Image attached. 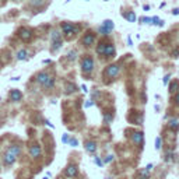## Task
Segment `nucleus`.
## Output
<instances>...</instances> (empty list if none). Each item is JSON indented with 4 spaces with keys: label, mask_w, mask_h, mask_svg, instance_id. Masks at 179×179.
I'll return each instance as SVG.
<instances>
[{
    "label": "nucleus",
    "mask_w": 179,
    "mask_h": 179,
    "mask_svg": "<svg viewBox=\"0 0 179 179\" xmlns=\"http://www.w3.org/2000/svg\"><path fill=\"white\" fill-rule=\"evenodd\" d=\"M94 70V59L90 56H85L81 60V71L83 74H90Z\"/></svg>",
    "instance_id": "obj_1"
},
{
    "label": "nucleus",
    "mask_w": 179,
    "mask_h": 179,
    "mask_svg": "<svg viewBox=\"0 0 179 179\" xmlns=\"http://www.w3.org/2000/svg\"><path fill=\"white\" fill-rule=\"evenodd\" d=\"M62 31L66 35H74L80 31V25H73L71 22H62Z\"/></svg>",
    "instance_id": "obj_2"
},
{
    "label": "nucleus",
    "mask_w": 179,
    "mask_h": 179,
    "mask_svg": "<svg viewBox=\"0 0 179 179\" xmlns=\"http://www.w3.org/2000/svg\"><path fill=\"white\" fill-rule=\"evenodd\" d=\"M52 51L55 52L62 46V35L58 31H52Z\"/></svg>",
    "instance_id": "obj_3"
},
{
    "label": "nucleus",
    "mask_w": 179,
    "mask_h": 179,
    "mask_svg": "<svg viewBox=\"0 0 179 179\" xmlns=\"http://www.w3.org/2000/svg\"><path fill=\"white\" fill-rule=\"evenodd\" d=\"M119 71H120V67H119L118 64H109L105 70V76L109 77V79H115L119 74Z\"/></svg>",
    "instance_id": "obj_4"
},
{
    "label": "nucleus",
    "mask_w": 179,
    "mask_h": 179,
    "mask_svg": "<svg viewBox=\"0 0 179 179\" xmlns=\"http://www.w3.org/2000/svg\"><path fill=\"white\" fill-rule=\"evenodd\" d=\"M113 21H111V20H105V21L102 22V25L100 27V32L102 34V35H109V32L113 30Z\"/></svg>",
    "instance_id": "obj_5"
},
{
    "label": "nucleus",
    "mask_w": 179,
    "mask_h": 179,
    "mask_svg": "<svg viewBox=\"0 0 179 179\" xmlns=\"http://www.w3.org/2000/svg\"><path fill=\"white\" fill-rule=\"evenodd\" d=\"M94 42H95V34L92 32V31H88V32L84 35V38H83V45L91 46Z\"/></svg>",
    "instance_id": "obj_6"
},
{
    "label": "nucleus",
    "mask_w": 179,
    "mask_h": 179,
    "mask_svg": "<svg viewBox=\"0 0 179 179\" xmlns=\"http://www.w3.org/2000/svg\"><path fill=\"white\" fill-rule=\"evenodd\" d=\"M18 37L21 38L24 42H28V41L32 38V31H31L30 28H21V30L18 31Z\"/></svg>",
    "instance_id": "obj_7"
},
{
    "label": "nucleus",
    "mask_w": 179,
    "mask_h": 179,
    "mask_svg": "<svg viewBox=\"0 0 179 179\" xmlns=\"http://www.w3.org/2000/svg\"><path fill=\"white\" fill-rule=\"evenodd\" d=\"M77 173H79V168L74 164H70L69 167L66 168V171H64V175H66L67 178H74V176H77Z\"/></svg>",
    "instance_id": "obj_8"
},
{
    "label": "nucleus",
    "mask_w": 179,
    "mask_h": 179,
    "mask_svg": "<svg viewBox=\"0 0 179 179\" xmlns=\"http://www.w3.org/2000/svg\"><path fill=\"white\" fill-rule=\"evenodd\" d=\"M15 158H17V155H14L11 151H9L7 150L6 154H4V165H13L14 164Z\"/></svg>",
    "instance_id": "obj_9"
},
{
    "label": "nucleus",
    "mask_w": 179,
    "mask_h": 179,
    "mask_svg": "<svg viewBox=\"0 0 179 179\" xmlns=\"http://www.w3.org/2000/svg\"><path fill=\"white\" fill-rule=\"evenodd\" d=\"M116 53V49L115 46L112 45V43H106V48H105V53H104V56L105 58H113Z\"/></svg>",
    "instance_id": "obj_10"
},
{
    "label": "nucleus",
    "mask_w": 179,
    "mask_h": 179,
    "mask_svg": "<svg viewBox=\"0 0 179 179\" xmlns=\"http://www.w3.org/2000/svg\"><path fill=\"white\" fill-rule=\"evenodd\" d=\"M143 139H144V134H143L141 132H136V133H133V136H132L133 143H136L137 146H140V147H141V144H143Z\"/></svg>",
    "instance_id": "obj_11"
},
{
    "label": "nucleus",
    "mask_w": 179,
    "mask_h": 179,
    "mask_svg": "<svg viewBox=\"0 0 179 179\" xmlns=\"http://www.w3.org/2000/svg\"><path fill=\"white\" fill-rule=\"evenodd\" d=\"M21 98H22V94L18 90H11V92H10V100H11L13 102H17V101H20Z\"/></svg>",
    "instance_id": "obj_12"
},
{
    "label": "nucleus",
    "mask_w": 179,
    "mask_h": 179,
    "mask_svg": "<svg viewBox=\"0 0 179 179\" xmlns=\"http://www.w3.org/2000/svg\"><path fill=\"white\" fill-rule=\"evenodd\" d=\"M49 79H51V76H49L48 73H45V71H42V73H39V74L37 76V81L39 83V84H42V85L45 84V83L48 81Z\"/></svg>",
    "instance_id": "obj_13"
},
{
    "label": "nucleus",
    "mask_w": 179,
    "mask_h": 179,
    "mask_svg": "<svg viewBox=\"0 0 179 179\" xmlns=\"http://www.w3.org/2000/svg\"><path fill=\"white\" fill-rule=\"evenodd\" d=\"M30 154L32 158H38L41 155V147L39 146H32L30 148Z\"/></svg>",
    "instance_id": "obj_14"
},
{
    "label": "nucleus",
    "mask_w": 179,
    "mask_h": 179,
    "mask_svg": "<svg viewBox=\"0 0 179 179\" xmlns=\"http://www.w3.org/2000/svg\"><path fill=\"white\" fill-rule=\"evenodd\" d=\"M85 150L92 154V153H95V150H97V144H95L94 141H87L85 143Z\"/></svg>",
    "instance_id": "obj_15"
},
{
    "label": "nucleus",
    "mask_w": 179,
    "mask_h": 179,
    "mask_svg": "<svg viewBox=\"0 0 179 179\" xmlns=\"http://www.w3.org/2000/svg\"><path fill=\"white\" fill-rule=\"evenodd\" d=\"M122 15H123L124 18L128 20V21H130V22H134L136 21V14H134V11H130V13H122Z\"/></svg>",
    "instance_id": "obj_16"
},
{
    "label": "nucleus",
    "mask_w": 179,
    "mask_h": 179,
    "mask_svg": "<svg viewBox=\"0 0 179 179\" xmlns=\"http://www.w3.org/2000/svg\"><path fill=\"white\" fill-rule=\"evenodd\" d=\"M9 151H11L14 155H17V157H18L20 153H21V147H20L18 144H14V146H10L9 147Z\"/></svg>",
    "instance_id": "obj_17"
},
{
    "label": "nucleus",
    "mask_w": 179,
    "mask_h": 179,
    "mask_svg": "<svg viewBox=\"0 0 179 179\" xmlns=\"http://www.w3.org/2000/svg\"><path fill=\"white\" fill-rule=\"evenodd\" d=\"M105 48H106V42H100V43H98V46H97V53H98V55L104 56V53H105Z\"/></svg>",
    "instance_id": "obj_18"
},
{
    "label": "nucleus",
    "mask_w": 179,
    "mask_h": 179,
    "mask_svg": "<svg viewBox=\"0 0 179 179\" xmlns=\"http://www.w3.org/2000/svg\"><path fill=\"white\" fill-rule=\"evenodd\" d=\"M46 3V0H30V4L32 7H42Z\"/></svg>",
    "instance_id": "obj_19"
},
{
    "label": "nucleus",
    "mask_w": 179,
    "mask_h": 179,
    "mask_svg": "<svg viewBox=\"0 0 179 179\" xmlns=\"http://www.w3.org/2000/svg\"><path fill=\"white\" fill-rule=\"evenodd\" d=\"M76 90H77V87L73 83H66V92L67 94H71V92H74Z\"/></svg>",
    "instance_id": "obj_20"
},
{
    "label": "nucleus",
    "mask_w": 179,
    "mask_h": 179,
    "mask_svg": "<svg viewBox=\"0 0 179 179\" xmlns=\"http://www.w3.org/2000/svg\"><path fill=\"white\" fill-rule=\"evenodd\" d=\"M168 126H169V129H172V130H178V129H179V122L176 120V119H172V120H169Z\"/></svg>",
    "instance_id": "obj_21"
},
{
    "label": "nucleus",
    "mask_w": 179,
    "mask_h": 179,
    "mask_svg": "<svg viewBox=\"0 0 179 179\" xmlns=\"http://www.w3.org/2000/svg\"><path fill=\"white\" fill-rule=\"evenodd\" d=\"M178 88H179V81H178V80H175V81L171 83V85H169V91L171 92L178 91Z\"/></svg>",
    "instance_id": "obj_22"
},
{
    "label": "nucleus",
    "mask_w": 179,
    "mask_h": 179,
    "mask_svg": "<svg viewBox=\"0 0 179 179\" xmlns=\"http://www.w3.org/2000/svg\"><path fill=\"white\" fill-rule=\"evenodd\" d=\"M27 51H25V49H21V51L18 52V53H17V59H18V60H24V59H27Z\"/></svg>",
    "instance_id": "obj_23"
},
{
    "label": "nucleus",
    "mask_w": 179,
    "mask_h": 179,
    "mask_svg": "<svg viewBox=\"0 0 179 179\" xmlns=\"http://www.w3.org/2000/svg\"><path fill=\"white\" fill-rule=\"evenodd\" d=\"M53 84H55V79H53V77H51V79H49L48 81L43 84V87H45V88H52V87H53Z\"/></svg>",
    "instance_id": "obj_24"
},
{
    "label": "nucleus",
    "mask_w": 179,
    "mask_h": 179,
    "mask_svg": "<svg viewBox=\"0 0 179 179\" xmlns=\"http://www.w3.org/2000/svg\"><path fill=\"white\" fill-rule=\"evenodd\" d=\"M161 143H162V139H161V137H157V139H155V148L157 150H161Z\"/></svg>",
    "instance_id": "obj_25"
},
{
    "label": "nucleus",
    "mask_w": 179,
    "mask_h": 179,
    "mask_svg": "<svg viewBox=\"0 0 179 179\" xmlns=\"http://www.w3.org/2000/svg\"><path fill=\"white\" fill-rule=\"evenodd\" d=\"M140 21L144 22V24H151L153 18H148V17H141V18H140Z\"/></svg>",
    "instance_id": "obj_26"
},
{
    "label": "nucleus",
    "mask_w": 179,
    "mask_h": 179,
    "mask_svg": "<svg viewBox=\"0 0 179 179\" xmlns=\"http://www.w3.org/2000/svg\"><path fill=\"white\" fill-rule=\"evenodd\" d=\"M76 55H77V52H76V51H71V52H70V53H69V55H67V56H69V59H70V60H74V59H76Z\"/></svg>",
    "instance_id": "obj_27"
},
{
    "label": "nucleus",
    "mask_w": 179,
    "mask_h": 179,
    "mask_svg": "<svg viewBox=\"0 0 179 179\" xmlns=\"http://www.w3.org/2000/svg\"><path fill=\"white\" fill-rule=\"evenodd\" d=\"M95 164H97V165H100V167H102V165H104V161L101 160V158L95 157Z\"/></svg>",
    "instance_id": "obj_28"
},
{
    "label": "nucleus",
    "mask_w": 179,
    "mask_h": 179,
    "mask_svg": "<svg viewBox=\"0 0 179 179\" xmlns=\"http://www.w3.org/2000/svg\"><path fill=\"white\" fill-rule=\"evenodd\" d=\"M112 120V115H105V123H109Z\"/></svg>",
    "instance_id": "obj_29"
},
{
    "label": "nucleus",
    "mask_w": 179,
    "mask_h": 179,
    "mask_svg": "<svg viewBox=\"0 0 179 179\" xmlns=\"http://www.w3.org/2000/svg\"><path fill=\"white\" fill-rule=\"evenodd\" d=\"M70 144H71L73 147H76L77 146V140L76 139H71V140H70Z\"/></svg>",
    "instance_id": "obj_30"
},
{
    "label": "nucleus",
    "mask_w": 179,
    "mask_h": 179,
    "mask_svg": "<svg viewBox=\"0 0 179 179\" xmlns=\"http://www.w3.org/2000/svg\"><path fill=\"white\" fill-rule=\"evenodd\" d=\"M169 77H171L169 74H168V76H165V77H164V84H167V83L169 81Z\"/></svg>",
    "instance_id": "obj_31"
},
{
    "label": "nucleus",
    "mask_w": 179,
    "mask_h": 179,
    "mask_svg": "<svg viewBox=\"0 0 179 179\" xmlns=\"http://www.w3.org/2000/svg\"><path fill=\"white\" fill-rule=\"evenodd\" d=\"M62 140H63V143H67V141H69V136H67V134H64Z\"/></svg>",
    "instance_id": "obj_32"
},
{
    "label": "nucleus",
    "mask_w": 179,
    "mask_h": 179,
    "mask_svg": "<svg viewBox=\"0 0 179 179\" xmlns=\"http://www.w3.org/2000/svg\"><path fill=\"white\" fill-rule=\"evenodd\" d=\"M172 55H173V58H178V56H179V49H176V51L173 52Z\"/></svg>",
    "instance_id": "obj_33"
},
{
    "label": "nucleus",
    "mask_w": 179,
    "mask_h": 179,
    "mask_svg": "<svg viewBox=\"0 0 179 179\" xmlns=\"http://www.w3.org/2000/svg\"><path fill=\"white\" fill-rule=\"evenodd\" d=\"M111 160H113V155H108V157H106V160H105V161H106V162H109Z\"/></svg>",
    "instance_id": "obj_34"
},
{
    "label": "nucleus",
    "mask_w": 179,
    "mask_h": 179,
    "mask_svg": "<svg viewBox=\"0 0 179 179\" xmlns=\"http://www.w3.org/2000/svg\"><path fill=\"white\" fill-rule=\"evenodd\" d=\"M172 14H173V15H178V14H179V10H178V9H175V10L172 11Z\"/></svg>",
    "instance_id": "obj_35"
},
{
    "label": "nucleus",
    "mask_w": 179,
    "mask_h": 179,
    "mask_svg": "<svg viewBox=\"0 0 179 179\" xmlns=\"http://www.w3.org/2000/svg\"><path fill=\"white\" fill-rule=\"evenodd\" d=\"M175 101H176V104H178V105H179V92H178V94H176V97H175Z\"/></svg>",
    "instance_id": "obj_36"
},
{
    "label": "nucleus",
    "mask_w": 179,
    "mask_h": 179,
    "mask_svg": "<svg viewBox=\"0 0 179 179\" xmlns=\"http://www.w3.org/2000/svg\"><path fill=\"white\" fill-rule=\"evenodd\" d=\"M92 104H94V102H87V104H85V106H87V108H88V106H91Z\"/></svg>",
    "instance_id": "obj_37"
},
{
    "label": "nucleus",
    "mask_w": 179,
    "mask_h": 179,
    "mask_svg": "<svg viewBox=\"0 0 179 179\" xmlns=\"http://www.w3.org/2000/svg\"><path fill=\"white\" fill-rule=\"evenodd\" d=\"M106 179H112V178H111V176H108V178H106Z\"/></svg>",
    "instance_id": "obj_38"
},
{
    "label": "nucleus",
    "mask_w": 179,
    "mask_h": 179,
    "mask_svg": "<svg viewBox=\"0 0 179 179\" xmlns=\"http://www.w3.org/2000/svg\"><path fill=\"white\" fill-rule=\"evenodd\" d=\"M0 66H2V62H0Z\"/></svg>",
    "instance_id": "obj_39"
},
{
    "label": "nucleus",
    "mask_w": 179,
    "mask_h": 179,
    "mask_svg": "<svg viewBox=\"0 0 179 179\" xmlns=\"http://www.w3.org/2000/svg\"><path fill=\"white\" fill-rule=\"evenodd\" d=\"M43 179H48V178H43Z\"/></svg>",
    "instance_id": "obj_40"
}]
</instances>
